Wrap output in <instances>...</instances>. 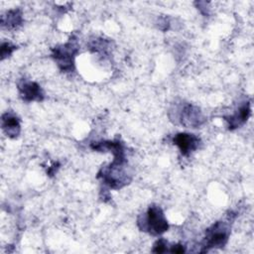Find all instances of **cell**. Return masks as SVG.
<instances>
[{"label": "cell", "mask_w": 254, "mask_h": 254, "mask_svg": "<svg viewBox=\"0 0 254 254\" xmlns=\"http://www.w3.org/2000/svg\"><path fill=\"white\" fill-rule=\"evenodd\" d=\"M250 113H251L250 103L245 102L243 105L239 107V109L233 115L225 118V120L228 122L229 129H236L241 125H243L249 118Z\"/></svg>", "instance_id": "8"}, {"label": "cell", "mask_w": 254, "mask_h": 254, "mask_svg": "<svg viewBox=\"0 0 254 254\" xmlns=\"http://www.w3.org/2000/svg\"><path fill=\"white\" fill-rule=\"evenodd\" d=\"M167 251H168L167 242H166L165 239L161 238L154 244L153 252H155V253H164V252H167Z\"/></svg>", "instance_id": "11"}, {"label": "cell", "mask_w": 254, "mask_h": 254, "mask_svg": "<svg viewBox=\"0 0 254 254\" xmlns=\"http://www.w3.org/2000/svg\"><path fill=\"white\" fill-rule=\"evenodd\" d=\"M22 22V14L19 10H13V11H10L8 12L7 14V21L3 23L4 24H7V26L9 28H14V27H17L18 25H20Z\"/></svg>", "instance_id": "10"}, {"label": "cell", "mask_w": 254, "mask_h": 254, "mask_svg": "<svg viewBox=\"0 0 254 254\" xmlns=\"http://www.w3.org/2000/svg\"><path fill=\"white\" fill-rule=\"evenodd\" d=\"M78 46L76 40L70 39L66 44L59 46L53 50V58L63 71H71L73 68V59L77 53Z\"/></svg>", "instance_id": "3"}, {"label": "cell", "mask_w": 254, "mask_h": 254, "mask_svg": "<svg viewBox=\"0 0 254 254\" xmlns=\"http://www.w3.org/2000/svg\"><path fill=\"white\" fill-rule=\"evenodd\" d=\"M173 142L179 147L182 155L189 156L190 153L198 148L200 144V139L194 134L179 133L174 137Z\"/></svg>", "instance_id": "5"}, {"label": "cell", "mask_w": 254, "mask_h": 254, "mask_svg": "<svg viewBox=\"0 0 254 254\" xmlns=\"http://www.w3.org/2000/svg\"><path fill=\"white\" fill-rule=\"evenodd\" d=\"M2 128L9 137H17L20 133V121L11 113H5L2 115Z\"/></svg>", "instance_id": "9"}, {"label": "cell", "mask_w": 254, "mask_h": 254, "mask_svg": "<svg viewBox=\"0 0 254 254\" xmlns=\"http://www.w3.org/2000/svg\"><path fill=\"white\" fill-rule=\"evenodd\" d=\"M230 233L229 225L224 221L215 222L210 228L206 230L204 238V250L207 251L209 248L223 247L228 240Z\"/></svg>", "instance_id": "4"}, {"label": "cell", "mask_w": 254, "mask_h": 254, "mask_svg": "<svg viewBox=\"0 0 254 254\" xmlns=\"http://www.w3.org/2000/svg\"><path fill=\"white\" fill-rule=\"evenodd\" d=\"M170 252H172V253H184L185 252V248H184L183 245H180V244L174 245L172 247V249H170Z\"/></svg>", "instance_id": "13"}, {"label": "cell", "mask_w": 254, "mask_h": 254, "mask_svg": "<svg viewBox=\"0 0 254 254\" xmlns=\"http://www.w3.org/2000/svg\"><path fill=\"white\" fill-rule=\"evenodd\" d=\"M125 158H114L112 164L103 168L98 177H102L104 184L112 189H120L127 185L130 178L125 170Z\"/></svg>", "instance_id": "2"}, {"label": "cell", "mask_w": 254, "mask_h": 254, "mask_svg": "<svg viewBox=\"0 0 254 254\" xmlns=\"http://www.w3.org/2000/svg\"><path fill=\"white\" fill-rule=\"evenodd\" d=\"M138 225L141 230L152 235H160L169 228V223L162 208L158 205H150L142 218H139Z\"/></svg>", "instance_id": "1"}, {"label": "cell", "mask_w": 254, "mask_h": 254, "mask_svg": "<svg viewBox=\"0 0 254 254\" xmlns=\"http://www.w3.org/2000/svg\"><path fill=\"white\" fill-rule=\"evenodd\" d=\"M18 88L22 98L26 101H40L44 98V93L39 84L33 81L22 80L18 84Z\"/></svg>", "instance_id": "7"}, {"label": "cell", "mask_w": 254, "mask_h": 254, "mask_svg": "<svg viewBox=\"0 0 254 254\" xmlns=\"http://www.w3.org/2000/svg\"><path fill=\"white\" fill-rule=\"evenodd\" d=\"M15 46H11L9 43H5L2 45V48H1V55H2V58H5L6 56H9L14 50H15Z\"/></svg>", "instance_id": "12"}, {"label": "cell", "mask_w": 254, "mask_h": 254, "mask_svg": "<svg viewBox=\"0 0 254 254\" xmlns=\"http://www.w3.org/2000/svg\"><path fill=\"white\" fill-rule=\"evenodd\" d=\"M204 122L201 111L191 104L186 105L181 112V123L186 127H198Z\"/></svg>", "instance_id": "6"}]
</instances>
